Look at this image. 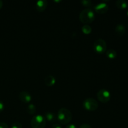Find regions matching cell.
<instances>
[{
  "label": "cell",
  "instance_id": "1",
  "mask_svg": "<svg viewBox=\"0 0 128 128\" xmlns=\"http://www.w3.org/2000/svg\"><path fill=\"white\" fill-rule=\"evenodd\" d=\"M72 113L67 108H62L58 112V119L61 124L66 125L70 123L72 120Z\"/></svg>",
  "mask_w": 128,
  "mask_h": 128
},
{
  "label": "cell",
  "instance_id": "2",
  "mask_svg": "<svg viewBox=\"0 0 128 128\" xmlns=\"http://www.w3.org/2000/svg\"><path fill=\"white\" fill-rule=\"evenodd\" d=\"M94 12L91 9L86 8L82 10L80 14V20L81 22L84 24L91 23L94 20Z\"/></svg>",
  "mask_w": 128,
  "mask_h": 128
},
{
  "label": "cell",
  "instance_id": "3",
  "mask_svg": "<svg viewBox=\"0 0 128 128\" xmlns=\"http://www.w3.org/2000/svg\"><path fill=\"white\" fill-rule=\"evenodd\" d=\"M31 126L32 128H44L46 126V119L41 114L36 115L31 120Z\"/></svg>",
  "mask_w": 128,
  "mask_h": 128
},
{
  "label": "cell",
  "instance_id": "4",
  "mask_svg": "<svg viewBox=\"0 0 128 128\" xmlns=\"http://www.w3.org/2000/svg\"><path fill=\"white\" fill-rule=\"evenodd\" d=\"M93 48L97 53L103 54L107 50V44L102 39H98L94 42Z\"/></svg>",
  "mask_w": 128,
  "mask_h": 128
},
{
  "label": "cell",
  "instance_id": "5",
  "mask_svg": "<svg viewBox=\"0 0 128 128\" xmlns=\"http://www.w3.org/2000/svg\"><path fill=\"white\" fill-rule=\"evenodd\" d=\"M83 106L84 109L87 111H96L98 108V102L94 99L88 98L84 100L83 102Z\"/></svg>",
  "mask_w": 128,
  "mask_h": 128
},
{
  "label": "cell",
  "instance_id": "6",
  "mask_svg": "<svg viewBox=\"0 0 128 128\" xmlns=\"http://www.w3.org/2000/svg\"><path fill=\"white\" fill-rule=\"evenodd\" d=\"M98 100L102 103H106L109 102L111 99V94L110 91L105 89L100 90L97 93Z\"/></svg>",
  "mask_w": 128,
  "mask_h": 128
},
{
  "label": "cell",
  "instance_id": "7",
  "mask_svg": "<svg viewBox=\"0 0 128 128\" xmlns=\"http://www.w3.org/2000/svg\"><path fill=\"white\" fill-rule=\"evenodd\" d=\"M94 11L99 14L106 13L109 10V6L106 2H101L94 6Z\"/></svg>",
  "mask_w": 128,
  "mask_h": 128
},
{
  "label": "cell",
  "instance_id": "8",
  "mask_svg": "<svg viewBox=\"0 0 128 128\" xmlns=\"http://www.w3.org/2000/svg\"><path fill=\"white\" fill-rule=\"evenodd\" d=\"M19 98L24 103H29L32 100L31 94L26 91H21L19 94Z\"/></svg>",
  "mask_w": 128,
  "mask_h": 128
},
{
  "label": "cell",
  "instance_id": "9",
  "mask_svg": "<svg viewBox=\"0 0 128 128\" xmlns=\"http://www.w3.org/2000/svg\"><path fill=\"white\" fill-rule=\"evenodd\" d=\"M48 6V1L46 0H40L36 3V8L39 11H43L46 10Z\"/></svg>",
  "mask_w": 128,
  "mask_h": 128
},
{
  "label": "cell",
  "instance_id": "10",
  "mask_svg": "<svg viewBox=\"0 0 128 128\" xmlns=\"http://www.w3.org/2000/svg\"><path fill=\"white\" fill-rule=\"evenodd\" d=\"M44 83L48 86H52L56 83V79L52 75H48L44 78Z\"/></svg>",
  "mask_w": 128,
  "mask_h": 128
},
{
  "label": "cell",
  "instance_id": "11",
  "mask_svg": "<svg viewBox=\"0 0 128 128\" xmlns=\"http://www.w3.org/2000/svg\"><path fill=\"white\" fill-rule=\"evenodd\" d=\"M44 117L45 119H46V120H48L49 122H54V121L56 120V114H55L54 113H53V112H46Z\"/></svg>",
  "mask_w": 128,
  "mask_h": 128
},
{
  "label": "cell",
  "instance_id": "12",
  "mask_svg": "<svg viewBox=\"0 0 128 128\" xmlns=\"http://www.w3.org/2000/svg\"><path fill=\"white\" fill-rule=\"evenodd\" d=\"M115 31H116V32L119 36H122V35L124 34L125 31H126L125 26L122 24H119L116 26Z\"/></svg>",
  "mask_w": 128,
  "mask_h": 128
},
{
  "label": "cell",
  "instance_id": "13",
  "mask_svg": "<svg viewBox=\"0 0 128 128\" xmlns=\"http://www.w3.org/2000/svg\"><path fill=\"white\" fill-rule=\"evenodd\" d=\"M116 4V6L120 10H125L128 8V2L124 0H118Z\"/></svg>",
  "mask_w": 128,
  "mask_h": 128
},
{
  "label": "cell",
  "instance_id": "14",
  "mask_svg": "<svg viewBox=\"0 0 128 128\" xmlns=\"http://www.w3.org/2000/svg\"><path fill=\"white\" fill-rule=\"evenodd\" d=\"M106 54V56H107L108 58L111 59V60L116 58L117 57L118 55L117 52H116L114 50H112V49H110V50H107Z\"/></svg>",
  "mask_w": 128,
  "mask_h": 128
},
{
  "label": "cell",
  "instance_id": "15",
  "mask_svg": "<svg viewBox=\"0 0 128 128\" xmlns=\"http://www.w3.org/2000/svg\"><path fill=\"white\" fill-rule=\"evenodd\" d=\"M82 31L85 34H89L92 31V28L91 26L88 24H85L82 26Z\"/></svg>",
  "mask_w": 128,
  "mask_h": 128
},
{
  "label": "cell",
  "instance_id": "16",
  "mask_svg": "<svg viewBox=\"0 0 128 128\" xmlns=\"http://www.w3.org/2000/svg\"><path fill=\"white\" fill-rule=\"evenodd\" d=\"M28 112L30 114H35L36 111V108L34 104H30L28 105L27 108Z\"/></svg>",
  "mask_w": 128,
  "mask_h": 128
},
{
  "label": "cell",
  "instance_id": "17",
  "mask_svg": "<svg viewBox=\"0 0 128 128\" xmlns=\"http://www.w3.org/2000/svg\"><path fill=\"white\" fill-rule=\"evenodd\" d=\"M81 2L83 6L86 7H90L92 6V1L91 0H82Z\"/></svg>",
  "mask_w": 128,
  "mask_h": 128
},
{
  "label": "cell",
  "instance_id": "18",
  "mask_svg": "<svg viewBox=\"0 0 128 128\" xmlns=\"http://www.w3.org/2000/svg\"><path fill=\"white\" fill-rule=\"evenodd\" d=\"M11 128H22V126L20 122H15L12 124Z\"/></svg>",
  "mask_w": 128,
  "mask_h": 128
},
{
  "label": "cell",
  "instance_id": "19",
  "mask_svg": "<svg viewBox=\"0 0 128 128\" xmlns=\"http://www.w3.org/2000/svg\"><path fill=\"white\" fill-rule=\"evenodd\" d=\"M0 128H9V127L6 122H0Z\"/></svg>",
  "mask_w": 128,
  "mask_h": 128
},
{
  "label": "cell",
  "instance_id": "20",
  "mask_svg": "<svg viewBox=\"0 0 128 128\" xmlns=\"http://www.w3.org/2000/svg\"><path fill=\"white\" fill-rule=\"evenodd\" d=\"M80 128H92V127L88 124H82L80 126Z\"/></svg>",
  "mask_w": 128,
  "mask_h": 128
},
{
  "label": "cell",
  "instance_id": "21",
  "mask_svg": "<svg viewBox=\"0 0 128 128\" xmlns=\"http://www.w3.org/2000/svg\"><path fill=\"white\" fill-rule=\"evenodd\" d=\"M4 109V103L1 101H0V112H2Z\"/></svg>",
  "mask_w": 128,
  "mask_h": 128
},
{
  "label": "cell",
  "instance_id": "22",
  "mask_svg": "<svg viewBox=\"0 0 128 128\" xmlns=\"http://www.w3.org/2000/svg\"><path fill=\"white\" fill-rule=\"evenodd\" d=\"M65 128H78L76 127V126L75 124H68V126H66V127Z\"/></svg>",
  "mask_w": 128,
  "mask_h": 128
},
{
  "label": "cell",
  "instance_id": "23",
  "mask_svg": "<svg viewBox=\"0 0 128 128\" xmlns=\"http://www.w3.org/2000/svg\"><path fill=\"white\" fill-rule=\"evenodd\" d=\"M51 128H62V127H61V125L59 124H54L52 125Z\"/></svg>",
  "mask_w": 128,
  "mask_h": 128
},
{
  "label": "cell",
  "instance_id": "24",
  "mask_svg": "<svg viewBox=\"0 0 128 128\" xmlns=\"http://www.w3.org/2000/svg\"><path fill=\"white\" fill-rule=\"evenodd\" d=\"M2 4H3V2H2V1H1V0H0V9L2 8Z\"/></svg>",
  "mask_w": 128,
  "mask_h": 128
},
{
  "label": "cell",
  "instance_id": "25",
  "mask_svg": "<svg viewBox=\"0 0 128 128\" xmlns=\"http://www.w3.org/2000/svg\"><path fill=\"white\" fill-rule=\"evenodd\" d=\"M127 14H128V12H127Z\"/></svg>",
  "mask_w": 128,
  "mask_h": 128
}]
</instances>
